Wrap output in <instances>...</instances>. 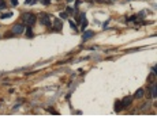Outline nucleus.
Returning <instances> with one entry per match:
<instances>
[{
  "label": "nucleus",
  "instance_id": "14",
  "mask_svg": "<svg viewBox=\"0 0 157 122\" xmlns=\"http://www.w3.org/2000/svg\"><path fill=\"white\" fill-rule=\"evenodd\" d=\"M86 24H87V20L85 19L83 22H82V26H81V30H85V27H86Z\"/></svg>",
  "mask_w": 157,
  "mask_h": 122
},
{
  "label": "nucleus",
  "instance_id": "8",
  "mask_svg": "<svg viewBox=\"0 0 157 122\" xmlns=\"http://www.w3.org/2000/svg\"><path fill=\"white\" fill-rule=\"evenodd\" d=\"M143 94H145V91H143L142 88H139V90H137V92L134 94L133 98H135V99H141V98L143 96Z\"/></svg>",
  "mask_w": 157,
  "mask_h": 122
},
{
  "label": "nucleus",
  "instance_id": "16",
  "mask_svg": "<svg viewBox=\"0 0 157 122\" xmlns=\"http://www.w3.org/2000/svg\"><path fill=\"white\" fill-rule=\"evenodd\" d=\"M41 3L44 4V6H49V3H51V0H41Z\"/></svg>",
  "mask_w": 157,
  "mask_h": 122
},
{
  "label": "nucleus",
  "instance_id": "19",
  "mask_svg": "<svg viewBox=\"0 0 157 122\" xmlns=\"http://www.w3.org/2000/svg\"><path fill=\"white\" fill-rule=\"evenodd\" d=\"M11 3H12V6H17V4H18V0H11Z\"/></svg>",
  "mask_w": 157,
  "mask_h": 122
},
{
  "label": "nucleus",
  "instance_id": "6",
  "mask_svg": "<svg viewBox=\"0 0 157 122\" xmlns=\"http://www.w3.org/2000/svg\"><path fill=\"white\" fill-rule=\"evenodd\" d=\"M92 37H94V31H92V30H87V31H85V33H83V41H86V39H90Z\"/></svg>",
  "mask_w": 157,
  "mask_h": 122
},
{
  "label": "nucleus",
  "instance_id": "9",
  "mask_svg": "<svg viewBox=\"0 0 157 122\" xmlns=\"http://www.w3.org/2000/svg\"><path fill=\"white\" fill-rule=\"evenodd\" d=\"M83 20H85V12H81L79 15H78V18H77V26L79 23H82Z\"/></svg>",
  "mask_w": 157,
  "mask_h": 122
},
{
  "label": "nucleus",
  "instance_id": "18",
  "mask_svg": "<svg viewBox=\"0 0 157 122\" xmlns=\"http://www.w3.org/2000/svg\"><path fill=\"white\" fill-rule=\"evenodd\" d=\"M70 24H71V27H73L74 30H78V26H75V24H74V22H73V20H70Z\"/></svg>",
  "mask_w": 157,
  "mask_h": 122
},
{
  "label": "nucleus",
  "instance_id": "11",
  "mask_svg": "<svg viewBox=\"0 0 157 122\" xmlns=\"http://www.w3.org/2000/svg\"><path fill=\"white\" fill-rule=\"evenodd\" d=\"M10 16H12V11L11 12H7V14H1V19H7V18H10Z\"/></svg>",
  "mask_w": 157,
  "mask_h": 122
},
{
  "label": "nucleus",
  "instance_id": "4",
  "mask_svg": "<svg viewBox=\"0 0 157 122\" xmlns=\"http://www.w3.org/2000/svg\"><path fill=\"white\" fill-rule=\"evenodd\" d=\"M62 29H63V22L56 18V19L53 20V30L55 31H62Z\"/></svg>",
  "mask_w": 157,
  "mask_h": 122
},
{
  "label": "nucleus",
  "instance_id": "17",
  "mask_svg": "<svg viewBox=\"0 0 157 122\" xmlns=\"http://www.w3.org/2000/svg\"><path fill=\"white\" fill-rule=\"evenodd\" d=\"M145 15H146V12H145V11H141V12L138 14V18H143Z\"/></svg>",
  "mask_w": 157,
  "mask_h": 122
},
{
  "label": "nucleus",
  "instance_id": "3",
  "mask_svg": "<svg viewBox=\"0 0 157 122\" xmlns=\"http://www.w3.org/2000/svg\"><path fill=\"white\" fill-rule=\"evenodd\" d=\"M11 33L14 34V35H19V34L25 33V26L22 23L19 24H15L14 27H12V30H11Z\"/></svg>",
  "mask_w": 157,
  "mask_h": 122
},
{
  "label": "nucleus",
  "instance_id": "13",
  "mask_svg": "<svg viewBox=\"0 0 157 122\" xmlns=\"http://www.w3.org/2000/svg\"><path fill=\"white\" fill-rule=\"evenodd\" d=\"M3 8H6V1L0 0V10H3Z\"/></svg>",
  "mask_w": 157,
  "mask_h": 122
},
{
  "label": "nucleus",
  "instance_id": "10",
  "mask_svg": "<svg viewBox=\"0 0 157 122\" xmlns=\"http://www.w3.org/2000/svg\"><path fill=\"white\" fill-rule=\"evenodd\" d=\"M26 35H28V38L33 37V33H31V27L30 26H28V29H26Z\"/></svg>",
  "mask_w": 157,
  "mask_h": 122
},
{
  "label": "nucleus",
  "instance_id": "21",
  "mask_svg": "<svg viewBox=\"0 0 157 122\" xmlns=\"http://www.w3.org/2000/svg\"><path fill=\"white\" fill-rule=\"evenodd\" d=\"M86 1H87V3H92V1H93V0H86Z\"/></svg>",
  "mask_w": 157,
  "mask_h": 122
},
{
  "label": "nucleus",
  "instance_id": "2",
  "mask_svg": "<svg viewBox=\"0 0 157 122\" xmlns=\"http://www.w3.org/2000/svg\"><path fill=\"white\" fill-rule=\"evenodd\" d=\"M38 22L42 24V26H46V27H49L51 26V19H49V16L46 15V14H41L40 15V19H38Z\"/></svg>",
  "mask_w": 157,
  "mask_h": 122
},
{
  "label": "nucleus",
  "instance_id": "22",
  "mask_svg": "<svg viewBox=\"0 0 157 122\" xmlns=\"http://www.w3.org/2000/svg\"><path fill=\"white\" fill-rule=\"evenodd\" d=\"M36 1H37V0H33V4H34V3H36Z\"/></svg>",
  "mask_w": 157,
  "mask_h": 122
},
{
  "label": "nucleus",
  "instance_id": "20",
  "mask_svg": "<svg viewBox=\"0 0 157 122\" xmlns=\"http://www.w3.org/2000/svg\"><path fill=\"white\" fill-rule=\"evenodd\" d=\"M31 3H33L31 0H26V4H31Z\"/></svg>",
  "mask_w": 157,
  "mask_h": 122
},
{
  "label": "nucleus",
  "instance_id": "5",
  "mask_svg": "<svg viewBox=\"0 0 157 122\" xmlns=\"http://www.w3.org/2000/svg\"><path fill=\"white\" fill-rule=\"evenodd\" d=\"M131 102H133V96H126L124 99L122 100V107H127V106H130L131 105Z\"/></svg>",
  "mask_w": 157,
  "mask_h": 122
},
{
  "label": "nucleus",
  "instance_id": "12",
  "mask_svg": "<svg viewBox=\"0 0 157 122\" xmlns=\"http://www.w3.org/2000/svg\"><path fill=\"white\" fill-rule=\"evenodd\" d=\"M60 18H63V19H67V18H68V14H67V12H60Z\"/></svg>",
  "mask_w": 157,
  "mask_h": 122
},
{
  "label": "nucleus",
  "instance_id": "15",
  "mask_svg": "<svg viewBox=\"0 0 157 122\" xmlns=\"http://www.w3.org/2000/svg\"><path fill=\"white\" fill-rule=\"evenodd\" d=\"M67 14H74V8H71V7H67Z\"/></svg>",
  "mask_w": 157,
  "mask_h": 122
},
{
  "label": "nucleus",
  "instance_id": "1",
  "mask_svg": "<svg viewBox=\"0 0 157 122\" xmlns=\"http://www.w3.org/2000/svg\"><path fill=\"white\" fill-rule=\"evenodd\" d=\"M22 19H23V22L28 24V26H33V24L36 23L37 18H36V15H33V14H30V12H25L23 15H22Z\"/></svg>",
  "mask_w": 157,
  "mask_h": 122
},
{
  "label": "nucleus",
  "instance_id": "7",
  "mask_svg": "<svg viewBox=\"0 0 157 122\" xmlns=\"http://www.w3.org/2000/svg\"><path fill=\"white\" fill-rule=\"evenodd\" d=\"M149 90H150V96L153 99H156L157 98V92H156V84H153V85H150L149 87Z\"/></svg>",
  "mask_w": 157,
  "mask_h": 122
},
{
  "label": "nucleus",
  "instance_id": "23",
  "mask_svg": "<svg viewBox=\"0 0 157 122\" xmlns=\"http://www.w3.org/2000/svg\"><path fill=\"white\" fill-rule=\"evenodd\" d=\"M67 1H73V0H67Z\"/></svg>",
  "mask_w": 157,
  "mask_h": 122
}]
</instances>
